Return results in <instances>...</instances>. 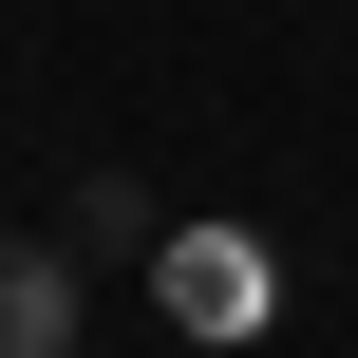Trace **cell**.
Listing matches in <instances>:
<instances>
[{"label": "cell", "mask_w": 358, "mask_h": 358, "mask_svg": "<svg viewBox=\"0 0 358 358\" xmlns=\"http://www.w3.org/2000/svg\"><path fill=\"white\" fill-rule=\"evenodd\" d=\"M76 321H94V264L38 245V227H0V358H76Z\"/></svg>", "instance_id": "cell-1"}, {"label": "cell", "mask_w": 358, "mask_h": 358, "mask_svg": "<svg viewBox=\"0 0 358 358\" xmlns=\"http://www.w3.org/2000/svg\"><path fill=\"white\" fill-rule=\"evenodd\" d=\"M264 302H283V264H264L245 227H170V321L227 340V321H264Z\"/></svg>", "instance_id": "cell-2"}, {"label": "cell", "mask_w": 358, "mask_h": 358, "mask_svg": "<svg viewBox=\"0 0 358 358\" xmlns=\"http://www.w3.org/2000/svg\"><path fill=\"white\" fill-rule=\"evenodd\" d=\"M76 264H170V208H151L132 170H94V189H76Z\"/></svg>", "instance_id": "cell-3"}]
</instances>
